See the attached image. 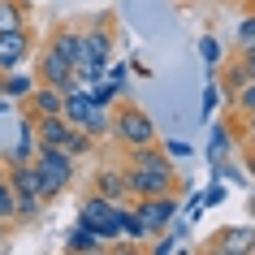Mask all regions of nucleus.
<instances>
[{
  "label": "nucleus",
  "instance_id": "20",
  "mask_svg": "<svg viewBox=\"0 0 255 255\" xmlns=\"http://www.w3.org/2000/svg\"><path fill=\"white\" fill-rule=\"evenodd\" d=\"M39 212H43V199H39V195H17V208H13V221H17V225H30Z\"/></svg>",
  "mask_w": 255,
  "mask_h": 255
},
{
  "label": "nucleus",
  "instance_id": "21",
  "mask_svg": "<svg viewBox=\"0 0 255 255\" xmlns=\"http://www.w3.org/2000/svg\"><path fill=\"white\" fill-rule=\"evenodd\" d=\"M255 48V9L238 22V30H234V52H251Z\"/></svg>",
  "mask_w": 255,
  "mask_h": 255
},
{
  "label": "nucleus",
  "instance_id": "36",
  "mask_svg": "<svg viewBox=\"0 0 255 255\" xmlns=\"http://www.w3.org/2000/svg\"><path fill=\"white\" fill-rule=\"evenodd\" d=\"M234 4H247V9H251V4H255V0H234Z\"/></svg>",
  "mask_w": 255,
  "mask_h": 255
},
{
  "label": "nucleus",
  "instance_id": "30",
  "mask_svg": "<svg viewBox=\"0 0 255 255\" xmlns=\"http://www.w3.org/2000/svg\"><path fill=\"white\" fill-rule=\"evenodd\" d=\"M242 169H247V177L255 186V143H247V151H242Z\"/></svg>",
  "mask_w": 255,
  "mask_h": 255
},
{
  "label": "nucleus",
  "instance_id": "28",
  "mask_svg": "<svg viewBox=\"0 0 255 255\" xmlns=\"http://www.w3.org/2000/svg\"><path fill=\"white\" fill-rule=\"evenodd\" d=\"M177 247H182V242H177L173 234H169V229H160V234H156V242H151L147 251H151V255H173Z\"/></svg>",
  "mask_w": 255,
  "mask_h": 255
},
{
  "label": "nucleus",
  "instance_id": "18",
  "mask_svg": "<svg viewBox=\"0 0 255 255\" xmlns=\"http://www.w3.org/2000/svg\"><path fill=\"white\" fill-rule=\"evenodd\" d=\"M121 238H130L134 247H143V242L151 238L147 225H143V216L134 212V203H126V199H121Z\"/></svg>",
  "mask_w": 255,
  "mask_h": 255
},
{
  "label": "nucleus",
  "instance_id": "15",
  "mask_svg": "<svg viewBox=\"0 0 255 255\" xmlns=\"http://www.w3.org/2000/svg\"><path fill=\"white\" fill-rule=\"evenodd\" d=\"M95 113V100L87 87H78V91H65V104H61V117L69 121V126H87Z\"/></svg>",
  "mask_w": 255,
  "mask_h": 255
},
{
  "label": "nucleus",
  "instance_id": "2",
  "mask_svg": "<svg viewBox=\"0 0 255 255\" xmlns=\"http://www.w3.org/2000/svg\"><path fill=\"white\" fill-rule=\"evenodd\" d=\"M186 177H177V169H151V164H126V195L130 199H147V195H182Z\"/></svg>",
  "mask_w": 255,
  "mask_h": 255
},
{
  "label": "nucleus",
  "instance_id": "6",
  "mask_svg": "<svg viewBox=\"0 0 255 255\" xmlns=\"http://www.w3.org/2000/svg\"><path fill=\"white\" fill-rule=\"evenodd\" d=\"M35 61V35L26 30H0V69H22Z\"/></svg>",
  "mask_w": 255,
  "mask_h": 255
},
{
  "label": "nucleus",
  "instance_id": "34",
  "mask_svg": "<svg viewBox=\"0 0 255 255\" xmlns=\"http://www.w3.org/2000/svg\"><path fill=\"white\" fill-rule=\"evenodd\" d=\"M247 255H255V229H251V247H247Z\"/></svg>",
  "mask_w": 255,
  "mask_h": 255
},
{
  "label": "nucleus",
  "instance_id": "25",
  "mask_svg": "<svg viewBox=\"0 0 255 255\" xmlns=\"http://www.w3.org/2000/svg\"><path fill=\"white\" fill-rule=\"evenodd\" d=\"M216 104H221V87H216V78L203 87V100H199V121H212Z\"/></svg>",
  "mask_w": 255,
  "mask_h": 255
},
{
  "label": "nucleus",
  "instance_id": "26",
  "mask_svg": "<svg viewBox=\"0 0 255 255\" xmlns=\"http://www.w3.org/2000/svg\"><path fill=\"white\" fill-rule=\"evenodd\" d=\"M229 104H234V113H238V117H247V113H255V78L247 82V87H242V91L234 95Z\"/></svg>",
  "mask_w": 255,
  "mask_h": 255
},
{
  "label": "nucleus",
  "instance_id": "1",
  "mask_svg": "<svg viewBox=\"0 0 255 255\" xmlns=\"http://www.w3.org/2000/svg\"><path fill=\"white\" fill-rule=\"evenodd\" d=\"M74 156H69L65 147H48V143H39V151H35V169H39V182H43V203L61 199L69 190V182H74Z\"/></svg>",
  "mask_w": 255,
  "mask_h": 255
},
{
  "label": "nucleus",
  "instance_id": "24",
  "mask_svg": "<svg viewBox=\"0 0 255 255\" xmlns=\"http://www.w3.org/2000/svg\"><path fill=\"white\" fill-rule=\"evenodd\" d=\"M199 56H203V65H208V69L216 74V65L225 61V48H221V43H216L212 35H203V39H199Z\"/></svg>",
  "mask_w": 255,
  "mask_h": 255
},
{
  "label": "nucleus",
  "instance_id": "37",
  "mask_svg": "<svg viewBox=\"0 0 255 255\" xmlns=\"http://www.w3.org/2000/svg\"><path fill=\"white\" fill-rule=\"evenodd\" d=\"M0 87H4V69H0Z\"/></svg>",
  "mask_w": 255,
  "mask_h": 255
},
{
  "label": "nucleus",
  "instance_id": "16",
  "mask_svg": "<svg viewBox=\"0 0 255 255\" xmlns=\"http://www.w3.org/2000/svg\"><path fill=\"white\" fill-rule=\"evenodd\" d=\"M35 82H39V78H35V69H30V65H22V69H9V74H4V87H0V95L17 104V100H26V95L35 91Z\"/></svg>",
  "mask_w": 255,
  "mask_h": 255
},
{
  "label": "nucleus",
  "instance_id": "7",
  "mask_svg": "<svg viewBox=\"0 0 255 255\" xmlns=\"http://www.w3.org/2000/svg\"><path fill=\"white\" fill-rule=\"evenodd\" d=\"M30 69H35V78H39V82H52V87H61V82L74 74V61H69V56L61 52L52 39H48V43L39 48V56H35V65H30Z\"/></svg>",
  "mask_w": 255,
  "mask_h": 255
},
{
  "label": "nucleus",
  "instance_id": "35",
  "mask_svg": "<svg viewBox=\"0 0 255 255\" xmlns=\"http://www.w3.org/2000/svg\"><path fill=\"white\" fill-rule=\"evenodd\" d=\"M4 173H9V164H4V160H0V177H4Z\"/></svg>",
  "mask_w": 255,
  "mask_h": 255
},
{
  "label": "nucleus",
  "instance_id": "17",
  "mask_svg": "<svg viewBox=\"0 0 255 255\" xmlns=\"http://www.w3.org/2000/svg\"><path fill=\"white\" fill-rule=\"evenodd\" d=\"M30 26V0H0V30H26Z\"/></svg>",
  "mask_w": 255,
  "mask_h": 255
},
{
  "label": "nucleus",
  "instance_id": "22",
  "mask_svg": "<svg viewBox=\"0 0 255 255\" xmlns=\"http://www.w3.org/2000/svg\"><path fill=\"white\" fill-rule=\"evenodd\" d=\"M87 91H91L95 108H113V104H117V100H121V95H117V82H108V78L91 82V87H87Z\"/></svg>",
  "mask_w": 255,
  "mask_h": 255
},
{
  "label": "nucleus",
  "instance_id": "23",
  "mask_svg": "<svg viewBox=\"0 0 255 255\" xmlns=\"http://www.w3.org/2000/svg\"><path fill=\"white\" fill-rule=\"evenodd\" d=\"M95 147V138L87 134V130H82V126H74V134H69V143H65V151L69 156H74V160H82V156H87V151Z\"/></svg>",
  "mask_w": 255,
  "mask_h": 255
},
{
  "label": "nucleus",
  "instance_id": "5",
  "mask_svg": "<svg viewBox=\"0 0 255 255\" xmlns=\"http://www.w3.org/2000/svg\"><path fill=\"white\" fill-rule=\"evenodd\" d=\"M134 212L143 216L147 234L156 238V234H160V229H169V221L182 212V199H177V195H147V199H134Z\"/></svg>",
  "mask_w": 255,
  "mask_h": 255
},
{
  "label": "nucleus",
  "instance_id": "11",
  "mask_svg": "<svg viewBox=\"0 0 255 255\" xmlns=\"http://www.w3.org/2000/svg\"><path fill=\"white\" fill-rule=\"evenodd\" d=\"M91 190L95 195H104V199H130L126 195V164H100L95 169V177H91Z\"/></svg>",
  "mask_w": 255,
  "mask_h": 255
},
{
  "label": "nucleus",
  "instance_id": "32",
  "mask_svg": "<svg viewBox=\"0 0 255 255\" xmlns=\"http://www.w3.org/2000/svg\"><path fill=\"white\" fill-rule=\"evenodd\" d=\"M238 56H242V65H247V74L255 78V48H251V52H238Z\"/></svg>",
  "mask_w": 255,
  "mask_h": 255
},
{
  "label": "nucleus",
  "instance_id": "4",
  "mask_svg": "<svg viewBox=\"0 0 255 255\" xmlns=\"http://www.w3.org/2000/svg\"><path fill=\"white\" fill-rule=\"evenodd\" d=\"M78 221H87V225H91L104 242L121 238V203H117V199H104V195H95V190L82 199Z\"/></svg>",
  "mask_w": 255,
  "mask_h": 255
},
{
  "label": "nucleus",
  "instance_id": "27",
  "mask_svg": "<svg viewBox=\"0 0 255 255\" xmlns=\"http://www.w3.org/2000/svg\"><path fill=\"white\" fill-rule=\"evenodd\" d=\"M225 195H229V186L221 182V177H212V186H208V190H199L203 208H216V203H225Z\"/></svg>",
  "mask_w": 255,
  "mask_h": 255
},
{
  "label": "nucleus",
  "instance_id": "29",
  "mask_svg": "<svg viewBox=\"0 0 255 255\" xmlns=\"http://www.w3.org/2000/svg\"><path fill=\"white\" fill-rule=\"evenodd\" d=\"M160 147L169 151V156H173V160H186V156H190V143H182V138H164Z\"/></svg>",
  "mask_w": 255,
  "mask_h": 255
},
{
  "label": "nucleus",
  "instance_id": "13",
  "mask_svg": "<svg viewBox=\"0 0 255 255\" xmlns=\"http://www.w3.org/2000/svg\"><path fill=\"white\" fill-rule=\"evenodd\" d=\"M65 251H74V255H104L108 251V242L95 234L87 221H74V229L65 234Z\"/></svg>",
  "mask_w": 255,
  "mask_h": 255
},
{
  "label": "nucleus",
  "instance_id": "31",
  "mask_svg": "<svg viewBox=\"0 0 255 255\" xmlns=\"http://www.w3.org/2000/svg\"><path fill=\"white\" fill-rule=\"evenodd\" d=\"M242 138H247V143H255V113H247V117H242Z\"/></svg>",
  "mask_w": 255,
  "mask_h": 255
},
{
  "label": "nucleus",
  "instance_id": "10",
  "mask_svg": "<svg viewBox=\"0 0 255 255\" xmlns=\"http://www.w3.org/2000/svg\"><path fill=\"white\" fill-rule=\"evenodd\" d=\"M216 87H221V100H234V95L242 91V87H247V82H251V74H247V65H242V56L234 52V61H221V65H216Z\"/></svg>",
  "mask_w": 255,
  "mask_h": 255
},
{
  "label": "nucleus",
  "instance_id": "38",
  "mask_svg": "<svg viewBox=\"0 0 255 255\" xmlns=\"http://www.w3.org/2000/svg\"><path fill=\"white\" fill-rule=\"evenodd\" d=\"M251 9H255V4H251Z\"/></svg>",
  "mask_w": 255,
  "mask_h": 255
},
{
  "label": "nucleus",
  "instance_id": "3",
  "mask_svg": "<svg viewBox=\"0 0 255 255\" xmlns=\"http://www.w3.org/2000/svg\"><path fill=\"white\" fill-rule=\"evenodd\" d=\"M108 138L117 143V147H143V143H156V121L134 104V100H126V104L113 113V126H108Z\"/></svg>",
  "mask_w": 255,
  "mask_h": 255
},
{
  "label": "nucleus",
  "instance_id": "8",
  "mask_svg": "<svg viewBox=\"0 0 255 255\" xmlns=\"http://www.w3.org/2000/svg\"><path fill=\"white\" fill-rule=\"evenodd\" d=\"M251 229L255 225H221L212 238L203 242V251H212V255H247V247H251Z\"/></svg>",
  "mask_w": 255,
  "mask_h": 255
},
{
  "label": "nucleus",
  "instance_id": "19",
  "mask_svg": "<svg viewBox=\"0 0 255 255\" xmlns=\"http://www.w3.org/2000/svg\"><path fill=\"white\" fill-rule=\"evenodd\" d=\"M13 208H17V190L9 186V177H0V234L17 229V221H13Z\"/></svg>",
  "mask_w": 255,
  "mask_h": 255
},
{
  "label": "nucleus",
  "instance_id": "33",
  "mask_svg": "<svg viewBox=\"0 0 255 255\" xmlns=\"http://www.w3.org/2000/svg\"><path fill=\"white\" fill-rule=\"evenodd\" d=\"M247 212H251V221H255V186H251V199H247Z\"/></svg>",
  "mask_w": 255,
  "mask_h": 255
},
{
  "label": "nucleus",
  "instance_id": "9",
  "mask_svg": "<svg viewBox=\"0 0 255 255\" xmlns=\"http://www.w3.org/2000/svg\"><path fill=\"white\" fill-rule=\"evenodd\" d=\"M203 160L221 169L225 160H234V130H229V121H212V130H208V147H203Z\"/></svg>",
  "mask_w": 255,
  "mask_h": 255
},
{
  "label": "nucleus",
  "instance_id": "14",
  "mask_svg": "<svg viewBox=\"0 0 255 255\" xmlns=\"http://www.w3.org/2000/svg\"><path fill=\"white\" fill-rule=\"evenodd\" d=\"M30 121H35V138L48 143V147H65L69 134H74V126H69L61 113H52V117H30Z\"/></svg>",
  "mask_w": 255,
  "mask_h": 255
},
{
  "label": "nucleus",
  "instance_id": "12",
  "mask_svg": "<svg viewBox=\"0 0 255 255\" xmlns=\"http://www.w3.org/2000/svg\"><path fill=\"white\" fill-rule=\"evenodd\" d=\"M61 104H65L61 87H52V82H35V91L26 95V117H52V113H61Z\"/></svg>",
  "mask_w": 255,
  "mask_h": 255
}]
</instances>
